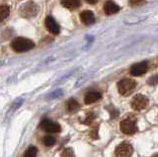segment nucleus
<instances>
[{
  "mask_svg": "<svg viewBox=\"0 0 158 157\" xmlns=\"http://www.w3.org/2000/svg\"><path fill=\"white\" fill-rule=\"evenodd\" d=\"M101 94L97 91H91V92H88L87 94L85 95V98H84V102L85 104H93L97 101H99L101 99Z\"/></svg>",
  "mask_w": 158,
  "mask_h": 157,
  "instance_id": "9b49d317",
  "label": "nucleus"
},
{
  "mask_svg": "<svg viewBox=\"0 0 158 157\" xmlns=\"http://www.w3.org/2000/svg\"><path fill=\"white\" fill-rule=\"evenodd\" d=\"M120 129L123 134H133L137 131L135 121L132 119H128V118L120 122Z\"/></svg>",
  "mask_w": 158,
  "mask_h": 157,
  "instance_id": "7ed1b4c3",
  "label": "nucleus"
},
{
  "mask_svg": "<svg viewBox=\"0 0 158 157\" xmlns=\"http://www.w3.org/2000/svg\"><path fill=\"white\" fill-rule=\"evenodd\" d=\"M148 105L147 97L142 94H136L131 100V108L135 111H141L145 109Z\"/></svg>",
  "mask_w": 158,
  "mask_h": 157,
  "instance_id": "39448f33",
  "label": "nucleus"
},
{
  "mask_svg": "<svg viewBox=\"0 0 158 157\" xmlns=\"http://www.w3.org/2000/svg\"><path fill=\"white\" fill-rule=\"evenodd\" d=\"M80 20L84 24V25H92V24L95 22V16H94V13L92 11L85 10L81 12L80 14Z\"/></svg>",
  "mask_w": 158,
  "mask_h": 157,
  "instance_id": "1a4fd4ad",
  "label": "nucleus"
},
{
  "mask_svg": "<svg viewBox=\"0 0 158 157\" xmlns=\"http://www.w3.org/2000/svg\"><path fill=\"white\" fill-rule=\"evenodd\" d=\"M147 68H148V65H147V62L145 61L135 63V64H133L131 67V74L132 76H140L142 74H144L147 71Z\"/></svg>",
  "mask_w": 158,
  "mask_h": 157,
  "instance_id": "0eeeda50",
  "label": "nucleus"
},
{
  "mask_svg": "<svg viewBox=\"0 0 158 157\" xmlns=\"http://www.w3.org/2000/svg\"><path fill=\"white\" fill-rule=\"evenodd\" d=\"M10 14V8L7 5H1L0 6V22L4 21Z\"/></svg>",
  "mask_w": 158,
  "mask_h": 157,
  "instance_id": "4468645a",
  "label": "nucleus"
},
{
  "mask_svg": "<svg viewBox=\"0 0 158 157\" xmlns=\"http://www.w3.org/2000/svg\"><path fill=\"white\" fill-rule=\"evenodd\" d=\"M67 110L70 112V113H75L77 112L79 109H80V105H79V103L74 100V99H70L68 102H67Z\"/></svg>",
  "mask_w": 158,
  "mask_h": 157,
  "instance_id": "f8f14e48",
  "label": "nucleus"
},
{
  "mask_svg": "<svg viewBox=\"0 0 158 157\" xmlns=\"http://www.w3.org/2000/svg\"><path fill=\"white\" fill-rule=\"evenodd\" d=\"M95 119V116H94V114H92V113H89V114L87 115V118H86V121H84L83 122L86 125H91L92 121Z\"/></svg>",
  "mask_w": 158,
  "mask_h": 157,
  "instance_id": "a211bd4d",
  "label": "nucleus"
},
{
  "mask_svg": "<svg viewBox=\"0 0 158 157\" xmlns=\"http://www.w3.org/2000/svg\"><path fill=\"white\" fill-rule=\"evenodd\" d=\"M61 4L64 7H66L68 9H71L72 10V9H76L80 6L81 2L78 1V0H67V1H62Z\"/></svg>",
  "mask_w": 158,
  "mask_h": 157,
  "instance_id": "ddd939ff",
  "label": "nucleus"
},
{
  "mask_svg": "<svg viewBox=\"0 0 158 157\" xmlns=\"http://www.w3.org/2000/svg\"><path fill=\"white\" fill-rule=\"evenodd\" d=\"M133 153V148L128 142H122L115 150L116 157H131Z\"/></svg>",
  "mask_w": 158,
  "mask_h": 157,
  "instance_id": "20e7f679",
  "label": "nucleus"
},
{
  "mask_svg": "<svg viewBox=\"0 0 158 157\" xmlns=\"http://www.w3.org/2000/svg\"><path fill=\"white\" fill-rule=\"evenodd\" d=\"M56 138H54L53 136L52 135H47V136H44V139H43V142H44V144L49 147V146H52L56 144Z\"/></svg>",
  "mask_w": 158,
  "mask_h": 157,
  "instance_id": "2eb2a0df",
  "label": "nucleus"
},
{
  "mask_svg": "<svg viewBox=\"0 0 158 157\" xmlns=\"http://www.w3.org/2000/svg\"><path fill=\"white\" fill-rule=\"evenodd\" d=\"M61 157H74V152L71 148H65L61 152Z\"/></svg>",
  "mask_w": 158,
  "mask_h": 157,
  "instance_id": "f3484780",
  "label": "nucleus"
},
{
  "mask_svg": "<svg viewBox=\"0 0 158 157\" xmlns=\"http://www.w3.org/2000/svg\"><path fill=\"white\" fill-rule=\"evenodd\" d=\"M97 131H98V126L95 127V129H94V130L91 131L90 135H91L92 138H98V134H97Z\"/></svg>",
  "mask_w": 158,
  "mask_h": 157,
  "instance_id": "aec40b11",
  "label": "nucleus"
},
{
  "mask_svg": "<svg viewBox=\"0 0 158 157\" xmlns=\"http://www.w3.org/2000/svg\"><path fill=\"white\" fill-rule=\"evenodd\" d=\"M11 47L16 52H28L35 47L34 42L26 38H17L12 42Z\"/></svg>",
  "mask_w": 158,
  "mask_h": 157,
  "instance_id": "f257e3e1",
  "label": "nucleus"
},
{
  "mask_svg": "<svg viewBox=\"0 0 158 157\" xmlns=\"http://www.w3.org/2000/svg\"><path fill=\"white\" fill-rule=\"evenodd\" d=\"M136 86V82L132 79H128V78H126V79H123L121 81H118V93L123 96H127L128 94L135 90V88Z\"/></svg>",
  "mask_w": 158,
  "mask_h": 157,
  "instance_id": "f03ea898",
  "label": "nucleus"
},
{
  "mask_svg": "<svg viewBox=\"0 0 158 157\" xmlns=\"http://www.w3.org/2000/svg\"><path fill=\"white\" fill-rule=\"evenodd\" d=\"M148 84L150 85H156L158 84V75H154L149 78V80H148Z\"/></svg>",
  "mask_w": 158,
  "mask_h": 157,
  "instance_id": "6ab92c4d",
  "label": "nucleus"
},
{
  "mask_svg": "<svg viewBox=\"0 0 158 157\" xmlns=\"http://www.w3.org/2000/svg\"><path fill=\"white\" fill-rule=\"evenodd\" d=\"M37 148L35 146H31L29 147L28 150L26 151V153H25V157H36L37 156Z\"/></svg>",
  "mask_w": 158,
  "mask_h": 157,
  "instance_id": "dca6fc26",
  "label": "nucleus"
},
{
  "mask_svg": "<svg viewBox=\"0 0 158 157\" xmlns=\"http://www.w3.org/2000/svg\"><path fill=\"white\" fill-rule=\"evenodd\" d=\"M104 11L107 15H113L120 11V6L113 1H107L104 5Z\"/></svg>",
  "mask_w": 158,
  "mask_h": 157,
  "instance_id": "9d476101",
  "label": "nucleus"
},
{
  "mask_svg": "<svg viewBox=\"0 0 158 157\" xmlns=\"http://www.w3.org/2000/svg\"><path fill=\"white\" fill-rule=\"evenodd\" d=\"M46 27L49 32L52 34H54V35H57L59 31H60L58 24L52 16H48L46 18Z\"/></svg>",
  "mask_w": 158,
  "mask_h": 157,
  "instance_id": "6e6552de",
  "label": "nucleus"
},
{
  "mask_svg": "<svg viewBox=\"0 0 158 157\" xmlns=\"http://www.w3.org/2000/svg\"><path fill=\"white\" fill-rule=\"evenodd\" d=\"M41 129L44 130V131L47 132H59L60 131V126L56 122H53L49 120H44L42 122H41Z\"/></svg>",
  "mask_w": 158,
  "mask_h": 157,
  "instance_id": "423d86ee",
  "label": "nucleus"
},
{
  "mask_svg": "<svg viewBox=\"0 0 158 157\" xmlns=\"http://www.w3.org/2000/svg\"><path fill=\"white\" fill-rule=\"evenodd\" d=\"M142 3L143 2H138V1L137 2H131V4H136V5H137V4H142Z\"/></svg>",
  "mask_w": 158,
  "mask_h": 157,
  "instance_id": "412c9836",
  "label": "nucleus"
},
{
  "mask_svg": "<svg viewBox=\"0 0 158 157\" xmlns=\"http://www.w3.org/2000/svg\"><path fill=\"white\" fill-rule=\"evenodd\" d=\"M151 157H158V153H155L154 155H152Z\"/></svg>",
  "mask_w": 158,
  "mask_h": 157,
  "instance_id": "4be33fe9",
  "label": "nucleus"
}]
</instances>
